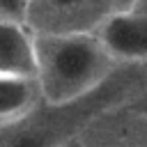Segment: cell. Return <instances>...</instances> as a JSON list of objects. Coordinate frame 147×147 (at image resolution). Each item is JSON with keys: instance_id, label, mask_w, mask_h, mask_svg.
Masks as SVG:
<instances>
[{"instance_id": "obj_4", "label": "cell", "mask_w": 147, "mask_h": 147, "mask_svg": "<svg viewBox=\"0 0 147 147\" xmlns=\"http://www.w3.org/2000/svg\"><path fill=\"white\" fill-rule=\"evenodd\" d=\"M0 76L37 80V44L18 21L0 18Z\"/></svg>"}, {"instance_id": "obj_10", "label": "cell", "mask_w": 147, "mask_h": 147, "mask_svg": "<svg viewBox=\"0 0 147 147\" xmlns=\"http://www.w3.org/2000/svg\"><path fill=\"white\" fill-rule=\"evenodd\" d=\"M60 147H87V142H85L80 136H69Z\"/></svg>"}, {"instance_id": "obj_6", "label": "cell", "mask_w": 147, "mask_h": 147, "mask_svg": "<svg viewBox=\"0 0 147 147\" xmlns=\"http://www.w3.org/2000/svg\"><path fill=\"white\" fill-rule=\"evenodd\" d=\"M67 140V138H64ZM64 140H53L51 133L37 131V129H23L7 138L2 147H60Z\"/></svg>"}, {"instance_id": "obj_1", "label": "cell", "mask_w": 147, "mask_h": 147, "mask_svg": "<svg viewBox=\"0 0 147 147\" xmlns=\"http://www.w3.org/2000/svg\"><path fill=\"white\" fill-rule=\"evenodd\" d=\"M37 85L48 106H69L106 83L117 67L94 32L34 34Z\"/></svg>"}, {"instance_id": "obj_2", "label": "cell", "mask_w": 147, "mask_h": 147, "mask_svg": "<svg viewBox=\"0 0 147 147\" xmlns=\"http://www.w3.org/2000/svg\"><path fill=\"white\" fill-rule=\"evenodd\" d=\"M115 11V0H28L25 18L37 34L96 32Z\"/></svg>"}, {"instance_id": "obj_9", "label": "cell", "mask_w": 147, "mask_h": 147, "mask_svg": "<svg viewBox=\"0 0 147 147\" xmlns=\"http://www.w3.org/2000/svg\"><path fill=\"white\" fill-rule=\"evenodd\" d=\"M140 0H115V11H133Z\"/></svg>"}, {"instance_id": "obj_3", "label": "cell", "mask_w": 147, "mask_h": 147, "mask_svg": "<svg viewBox=\"0 0 147 147\" xmlns=\"http://www.w3.org/2000/svg\"><path fill=\"white\" fill-rule=\"evenodd\" d=\"M94 34L117 64L147 60V14L142 11H113Z\"/></svg>"}, {"instance_id": "obj_7", "label": "cell", "mask_w": 147, "mask_h": 147, "mask_svg": "<svg viewBox=\"0 0 147 147\" xmlns=\"http://www.w3.org/2000/svg\"><path fill=\"white\" fill-rule=\"evenodd\" d=\"M0 14L9 21H18L25 18L28 14V0H0Z\"/></svg>"}, {"instance_id": "obj_8", "label": "cell", "mask_w": 147, "mask_h": 147, "mask_svg": "<svg viewBox=\"0 0 147 147\" xmlns=\"http://www.w3.org/2000/svg\"><path fill=\"white\" fill-rule=\"evenodd\" d=\"M126 110L129 113H133V115H138V117H142L145 122H147V94L145 92H140L129 106H126Z\"/></svg>"}, {"instance_id": "obj_5", "label": "cell", "mask_w": 147, "mask_h": 147, "mask_svg": "<svg viewBox=\"0 0 147 147\" xmlns=\"http://www.w3.org/2000/svg\"><path fill=\"white\" fill-rule=\"evenodd\" d=\"M39 94L37 80L0 76V119H14L25 115Z\"/></svg>"}]
</instances>
